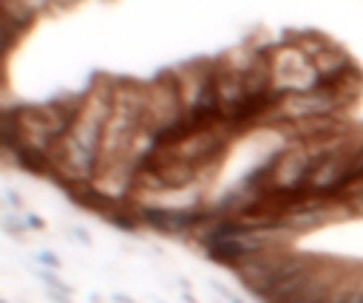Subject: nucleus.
Here are the masks:
<instances>
[]
</instances>
